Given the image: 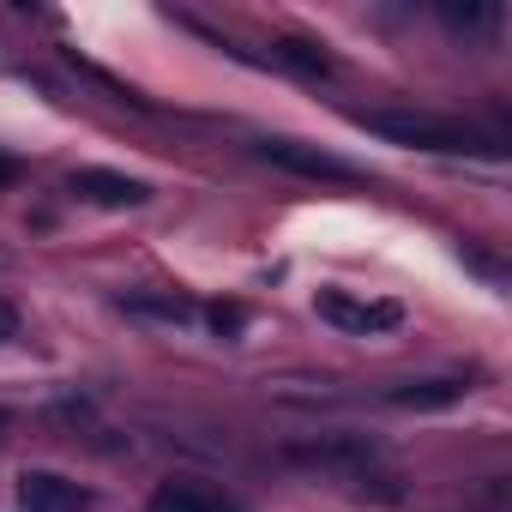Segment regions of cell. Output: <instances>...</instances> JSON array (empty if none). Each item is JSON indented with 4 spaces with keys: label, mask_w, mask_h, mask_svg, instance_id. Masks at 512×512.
I'll return each instance as SVG.
<instances>
[{
    "label": "cell",
    "mask_w": 512,
    "mask_h": 512,
    "mask_svg": "<svg viewBox=\"0 0 512 512\" xmlns=\"http://www.w3.org/2000/svg\"><path fill=\"white\" fill-rule=\"evenodd\" d=\"M25 500L37 512H79L85 506V488L67 482V476H49V470H25Z\"/></svg>",
    "instance_id": "cell-5"
},
{
    "label": "cell",
    "mask_w": 512,
    "mask_h": 512,
    "mask_svg": "<svg viewBox=\"0 0 512 512\" xmlns=\"http://www.w3.org/2000/svg\"><path fill=\"white\" fill-rule=\"evenodd\" d=\"M73 193L91 199V205H103V211H127V205H145L151 199V187L139 175H115V169H79L73 175Z\"/></svg>",
    "instance_id": "cell-4"
},
{
    "label": "cell",
    "mask_w": 512,
    "mask_h": 512,
    "mask_svg": "<svg viewBox=\"0 0 512 512\" xmlns=\"http://www.w3.org/2000/svg\"><path fill=\"white\" fill-rule=\"evenodd\" d=\"M121 308H127V314H157V320H169V326L193 320V308H187L181 296H127Z\"/></svg>",
    "instance_id": "cell-9"
},
{
    "label": "cell",
    "mask_w": 512,
    "mask_h": 512,
    "mask_svg": "<svg viewBox=\"0 0 512 512\" xmlns=\"http://www.w3.org/2000/svg\"><path fill=\"white\" fill-rule=\"evenodd\" d=\"M211 326H217V332H235V326H241V308H211Z\"/></svg>",
    "instance_id": "cell-12"
},
{
    "label": "cell",
    "mask_w": 512,
    "mask_h": 512,
    "mask_svg": "<svg viewBox=\"0 0 512 512\" xmlns=\"http://www.w3.org/2000/svg\"><path fill=\"white\" fill-rule=\"evenodd\" d=\"M446 25H458V31H476V25H488L494 19V7H482V0H464V7H458V0H446Z\"/></svg>",
    "instance_id": "cell-10"
},
{
    "label": "cell",
    "mask_w": 512,
    "mask_h": 512,
    "mask_svg": "<svg viewBox=\"0 0 512 512\" xmlns=\"http://www.w3.org/2000/svg\"><path fill=\"white\" fill-rule=\"evenodd\" d=\"M151 512H235L223 494H205V488H193V482H163L157 494H151Z\"/></svg>",
    "instance_id": "cell-7"
},
{
    "label": "cell",
    "mask_w": 512,
    "mask_h": 512,
    "mask_svg": "<svg viewBox=\"0 0 512 512\" xmlns=\"http://www.w3.org/2000/svg\"><path fill=\"white\" fill-rule=\"evenodd\" d=\"M368 133H380L386 145H410V151H494L476 127H458V121H446V115H428V109H362L356 115Z\"/></svg>",
    "instance_id": "cell-1"
},
{
    "label": "cell",
    "mask_w": 512,
    "mask_h": 512,
    "mask_svg": "<svg viewBox=\"0 0 512 512\" xmlns=\"http://www.w3.org/2000/svg\"><path fill=\"white\" fill-rule=\"evenodd\" d=\"M320 320H332L350 338H380V332L404 326V308L398 302H368V296H350V290H326L320 296Z\"/></svg>",
    "instance_id": "cell-2"
},
{
    "label": "cell",
    "mask_w": 512,
    "mask_h": 512,
    "mask_svg": "<svg viewBox=\"0 0 512 512\" xmlns=\"http://www.w3.org/2000/svg\"><path fill=\"white\" fill-rule=\"evenodd\" d=\"M272 61L290 67V73H308V79H326V73H332V55H326L320 43H302V37H278V43H272Z\"/></svg>",
    "instance_id": "cell-8"
},
{
    "label": "cell",
    "mask_w": 512,
    "mask_h": 512,
    "mask_svg": "<svg viewBox=\"0 0 512 512\" xmlns=\"http://www.w3.org/2000/svg\"><path fill=\"white\" fill-rule=\"evenodd\" d=\"M464 398V380H410V386H392L386 404L398 410H440V404H458Z\"/></svg>",
    "instance_id": "cell-6"
},
{
    "label": "cell",
    "mask_w": 512,
    "mask_h": 512,
    "mask_svg": "<svg viewBox=\"0 0 512 512\" xmlns=\"http://www.w3.org/2000/svg\"><path fill=\"white\" fill-rule=\"evenodd\" d=\"M13 338H19V308L0 296V344H13Z\"/></svg>",
    "instance_id": "cell-11"
},
{
    "label": "cell",
    "mask_w": 512,
    "mask_h": 512,
    "mask_svg": "<svg viewBox=\"0 0 512 512\" xmlns=\"http://www.w3.org/2000/svg\"><path fill=\"white\" fill-rule=\"evenodd\" d=\"M260 157L290 169V175H308V181H356V169L332 151H314V145H296V139H260Z\"/></svg>",
    "instance_id": "cell-3"
},
{
    "label": "cell",
    "mask_w": 512,
    "mask_h": 512,
    "mask_svg": "<svg viewBox=\"0 0 512 512\" xmlns=\"http://www.w3.org/2000/svg\"><path fill=\"white\" fill-rule=\"evenodd\" d=\"M13 175H19V163H13V157H7V151H0V187H7V181H13Z\"/></svg>",
    "instance_id": "cell-13"
},
{
    "label": "cell",
    "mask_w": 512,
    "mask_h": 512,
    "mask_svg": "<svg viewBox=\"0 0 512 512\" xmlns=\"http://www.w3.org/2000/svg\"><path fill=\"white\" fill-rule=\"evenodd\" d=\"M0 428H7V410H0Z\"/></svg>",
    "instance_id": "cell-14"
}]
</instances>
